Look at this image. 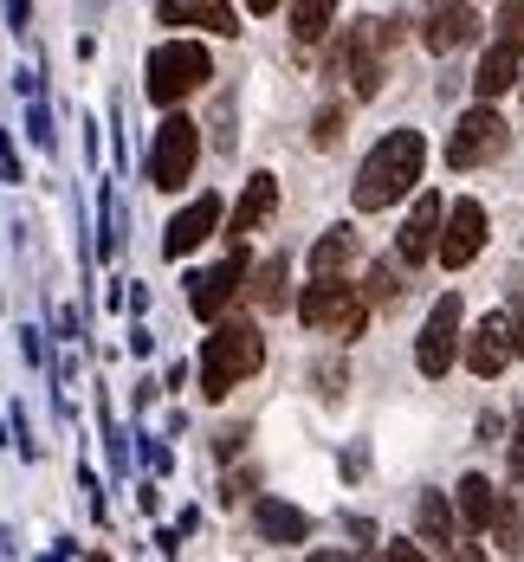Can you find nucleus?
Wrapping results in <instances>:
<instances>
[{
  "mask_svg": "<svg viewBox=\"0 0 524 562\" xmlns=\"http://www.w3.org/2000/svg\"><path fill=\"white\" fill-rule=\"evenodd\" d=\"M421 162H427V143H421V130H389V136H382V143L363 156L349 201H356L363 214H382L389 201H402L408 188L421 181Z\"/></svg>",
  "mask_w": 524,
  "mask_h": 562,
  "instance_id": "f257e3e1",
  "label": "nucleus"
},
{
  "mask_svg": "<svg viewBox=\"0 0 524 562\" xmlns=\"http://www.w3.org/2000/svg\"><path fill=\"white\" fill-rule=\"evenodd\" d=\"M259 362H266L259 324H246V317L214 324V337H208V349H201V394H208V401H227L233 382L259 375Z\"/></svg>",
  "mask_w": 524,
  "mask_h": 562,
  "instance_id": "f03ea898",
  "label": "nucleus"
},
{
  "mask_svg": "<svg viewBox=\"0 0 524 562\" xmlns=\"http://www.w3.org/2000/svg\"><path fill=\"white\" fill-rule=\"evenodd\" d=\"M208 78H214V58H208V46H194V40H163V46L149 53V65H143V91H149L169 116H175V104L194 98Z\"/></svg>",
  "mask_w": 524,
  "mask_h": 562,
  "instance_id": "7ed1b4c3",
  "label": "nucleus"
},
{
  "mask_svg": "<svg viewBox=\"0 0 524 562\" xmlns=\"http://www.w3.org/2000/svg\"><path fill=\"white\" fill-rule=\"evenodd\" d=\"M298 317H304L311 330H331V337L356 342L363 324H369V304H363L356 284H344V279H311L304 297H298Z\"/></svg>",
  "mask_w": 524,
  "mask_h": 562,
  "instance_id": "20e7f679",
  "label": "nucleus"
},
{
  "mask_svg": "<svg viewBox=\"0 0 524 562\" xmlns=\"http://www.w3.org/2000/svg\"><path fill=\"white\" fill-rule=\"evenodd\" d=\"M194 162H201V123L194 116H163L156 123V149H149V188H163V194H175L188 175H194Z\"/></svg>",
  "mask_w": 524,
  "mask_h": 562,
  "instance_id": "39448f33",
  "label": "nucleus"
},
{
  "mask_svg": "<svg viewBox=\"0 0 524 562\" xmlns=\"http://www.w3.org/2000/svg\"><path fill=\"white\" fill-rule=\"evenodd\" d=\"M331 78H349L356 98H376V91H382V20H356V26L337 33Z\"/></svg>",
  "mask_w": 524,
  "mask_h": 562,
  "instance_id": "423d86ee",
  "label": "nucleus"
},
{
  "mask_svg": "<svg viewBox=\"0 0 524 562\" xmlns=\"http://www.w3.org/2000/svg\"><path fill=\"white\" fill-rule=\"evenodd\" d=\"M505 116L492 111V104H472V111L454 123V136H447V169H479V162H492V156H505Z\"/></svg>",
  "mask_w": 524,
  "mask_h": 562,
  "instance_id": "0eeeda50",
  "label": "nucleus"
},
{
  "mask_svg": "<svg viewBox=\"0 0 524 562\" xmlns=\"http://www.w3.org/2000/svg\"><path fill=\"white\" fill-rule=\"evenodd\" d=\"M246 246H227V259L221 266H208V272H194V291H188V311L201 317V324H227V304L239 297V284H246Z\"/></svg>",
  "mask_w": 524,
  "mask_h": 562,
  "instance_id": "6e6552de",
  "label": "nucleus"
},
{
  "mask_svg": "<svg viewBox=\"0 0 524 562\" xmlns=\"http://www.w3.org/2000/svg\"><path fill=\"white\" fill-rule=\"evenodd\" d=\"M454 349H460V297L447 291V297L427 311L421 342H414V362H421V375H427V382H441V375L454 369Z\"/></svg>",
  "mask_w": 524,
  "mask_h": 562,
  "instance_id": "1a4fd4ad",
  "label": "nucleus"
},
{
  "mask_svg": "<svg viewBox=\"0 0 524 562\" xmlns=\"http://www.w3.org/2000/svg\"><path fill=\"white\" fill-rule=\"evenodd\" d=\"M479 246H486V207L479 201H454L447 207V233H441V266L460 272V266L479 259Z\"/></svg>",
  "mask_w": 524,
  "mask_h": 562,
  "instance_id": "9d476101",
  "label": "nucleus"
},
{
  "mask_svg": "<svg viewBox=\"0 0 524 562\" xmlns=\"http://www.w3.org/2000/svg\"><path fill=\"white\" fill-rule=\"evenodd\" d=\"M441 233H447V207H441V194H421L414 201V214L402 226V266H427V259H441Z\"/></svg>",
  "mask_w": 524,
  "mask_h": 562,
  "instance_id": "9b49d317",
  "label": "nucleus"
},
{
  "mask_svg": "<svg viewBox=\"0 0 524 562\" xmlns=\"http://www.w3.org/2000/svg\"><path fill=\"white\" fill-rule=\"evenodd\" d=\"M221 226V194H194L169 226H163V259H181V252H194L208 233Z\"/></svg>",
  "mask_w": 524,
  "mask_h": 562,
  "instance_id": "f8f14e48",
  "label": "nucleus"
},
{
  "mask_svg": "<svg viewBox=\"0 0 524 562\" xmlns=\"http://www.w3.org/2000/svg\"><path fill=\"white\" fill-rule=\"evenodd\" d=\"M505 362H512V317H505V311H492V317H479V330L466 337V369L492 382Z\"/></svg>",
  "mask_w": 524,
  "mask_h": 562,
  "instance_id": "ddd939ff",
  "label": "nucleus"
},
{
  "mask_svg": "<svg viewBox=\"0 0 524 562\" xmlns=\"http://www.w3.org/2000/svg\"><path fill=\"white\" fill-rule=\"evenodd\" d=\"M272 214H279V181H272V175L259 169V175H253V181H246V194H239V201H233L227 239H233V246H239V239H246V233H259V226L272 221Z\"/></svg>",
  "mask_w": 524,
  "mask_h": 562,
  "instance_id": "4468645a",
  "label": "nucleus"
},
{
  "mask_svg": "<svg viewBox=\"0 0 524 562\" xmlns=\"http://www.w3.org/2000/svg\"><path fill=\"white\" fill-rule=\"evenodd\" d=\"M466 40H479V7H434L427 26H421L427 53H460Z\"/></svg>",
  "mask_w": 524,
  "mask_h": 562,
  "instance_id": "2eb2a0df",
  "label": "nucleus"
},
{
  "mask_svg": "<svg viewBox=\"0 0 524 562\" xmlns=\"http://www.w3.org/2000/svg\"><path fill=\"white\" fill-rule=\"evenodd\" d=\"M163 26H208V33H239V13L221 0H163L156 7Z\"/></svg>",
  "mask_w": 524,
  "mask_h": 562,
  "instance_id": "dca6fc26",
  "label": "nucleus"
},
{
  "mask_svg": "<svg viewBox=\"0 0 524 562\" xmlns=\"http://www.w3.org/2000/svg\"><path fill=\"white\" fill-rule=\"evenodd\" d=\"M519 85V46L512 40H499L492 53L479 58V71H472V91H479V104H492V98H505Z\"/></svg>",
  "mask_w": 524,
  "mask_h": 562,
  "instance_id": "f3484780",
  "label": "nucleus"
},
{
  "mask_svg": "<svg viewBox=\"0 0 524 562\" xmlns=\"http://www.w3.org/2000/svg\"><path fill=\"white\" fill-rule=\"evenodd\" d=\"M253 524H259L266 543H304V537H311V517H304L298 505H286V498H259Z\"/></svg>",
  "mask_w": 524,
  "mask_h": 562,
  "instance_id": "a211bd4d",
  "label": "nucleus"
},
{
  "mask_svg": "<svg viewBox=\"0 0 524 562\" xmlns=\"http://www.w3.org/2000/svg\"><path fill=\"white\" fill-rule=\"evenodd\" d=\"M286 297H291V252H272V259L253 272V304H259V311H286Z\"/></svg>",
  "mask_w": 524,
  "mask_h": 562,
  "instance_id": "6ab92c4d",
  "label": "nucleus"
},
{
  "mask_svg": "<svg viewBox=\"0 0 524 562\" xmlns=\"http://www.w3.org/2000/svg\"><path fill=\"white\" fill-rule=\"evenodd\" d=\"M492 517H499V492H492V479L466 472L460 479V524L466 530H492Z\"/></svg>",
  "mask_w": 524,
  "mask_h": 562,
  "instance_id": "aec40b11",
  "label": "nucleus"
},
{
  "mask_svg": "<svg viewBox=\"0 0 524 562\" xmlns=\"http://www.w3.org/2000/svg\"><path fill=\"white\" fill-rule=\"evenodd\" d=\"M349 252H356V233H349V226H331V233L311 246V272H317V279H344Z\"/></svg>",
  "mask_w": 524,
  "mask_h": 562,
  "instance_id": "412c9836",
  "label": "nucleus"
},
{
  "mask_svg": "<svg viewBox=\"0 0 524 562\" xmlns=\"http://www.w3.org/2000/svg\"><path fill=\"white\" fill-rule=\"evenodd\" d=\"M414 530H421V543H454V510L441 492H421L414 498Z\"/></svg>",
  "mask_w": 524,
  "mask_h": 562,
  "instance_id": "4be33fe9",
  "label": "nucleus"
},
{
  "mask_svg": "<svg viewBox=\"0 0 524 562\" xmlns=\"http://www.w3.org/2000/svg\"><path fill=\"white\" fill-rule=\"evenodd\" d=\"M331 20H337V7H331V0H298V7H291V33H298L304 46H311V40H324V33H331Z\"/></svg>",
  "mask_w": 524,
  "mask_h": 562,
  "instance_id": "5701e85b",
  "label": "nucleus"
},
{
  "mask_svg": "<svg viewBox=\"0 0 524 562\" xmlns=\"http://www.w3.org/2000/svg\"><path fill=\"white\" fill-rule=\"evenodd\" d=\"M402 291H408L402 272H395L389 259H376V266H369V284H363V304H395Z\"/></svg>",
  "mask_w": 524,
  "mask_h": 562,
  "instance_id": "b1692460",
  "label": "nucleus"
},
{
  "mask_svg": "<svg viewBox=\"0 0 524 562\" xmlns=\"http://www.w3.org/2000/svg\"><path fill=\"white\" fill-rule=\"evenodd\" d=\"M492 543H499L505 557H519V550H524V517H519V505H512V498H499V517H492Z\"/></svg>",
  "mask_w": 524,
  "mask_h": 562,
  "instance_id": "393cba45",
  "label": "nucleus"
},
{
  "mask_svg": "<svg viewBox=\"0 0 524 562\" xmlns=\"http://www.w3.org/2000/svg\"><path fill=\"white\" fill-rule=\"evenodd\" d=\"M123 233H130V207H123V194L116 188H104V259H116V246H123Z\"/></svg>",
  "mask_w": 524,
  "mask_h": 562,
  "instance_id": "a878e982",
  "label": "nucleus"
},
{
  "mask_svg": "<svg viewBox=\"0 0 524 562\" xmlns=\"http://www.w3.org/2000/svg\"><path fill=\"white\" fill-rule=\"evenodd\" d=\"M344 104H324V111H317V123H311V143H317V149H337V143H344Z\"/></svg>",
  "mask_w": 524,
  "mask_h": 562,
  "instance_id": "bb28decb",
  "label": "nucleus"
},
{
  "mask_svg": "<svg viewBox=\"0 0 524 562\" xmlns=\"http://www.w3.org/2000/svg\"><path fill=\"white\" fill-rule=\"evenodd\" d=\"M26 136H33V149H46V156H53V116H46V98L26 111Z\"/></svg>",
  "mask_w": 524,
  "mask_h": 562,
  "instance_id": "cd10ccee",
  "label": "nucleus"
},
{
  "mask_svg": "<svg viewBox=\"0 0 524 562\" xmlns=\"http://www.w3.org/2000/svg\"><path fill=\"white\" fill-rule=\"evenodd\" d=\"M311 382H317L324 401H331V394H344V362H317V369H311Z\"/></svg>",
  "mask_w": 524,
  "mask_h": 562,
  "instance_id": "c85d7f7f",
  "label": "nucleus"
},
{
  "mask_svg": "<svg viewBox=\"0 0 524 562\" xmlns=\"http://www.w3.org/2000/svg\"><path fill=\"white\" fill-rule=\"evenodd\" d=\"M239 447H246V427H221V434H214V452H221V459H233Z\"/></svg>",
  "mask_w": 524,
  "mask_h": 562,
  "instance_id": "c756f323",
  "label": "nucleus"
},
{
  "mask_svg": "<svg viewBox=\"0 0 524 562\" xmlns=\"http://www.w3.org/2000/svg\"><path fill=\"white\" fill-rule=\"evenodd\" d=\"M499 26H505V40L519 46L524 40V7H499Z\"/></svg>",
  "mask_w": 524,
  "mask_h": 562,
  "instance_id": "7c9ffc66",
  "label": "nucleus"
},
{
  "mask_svg": "<svg viewBox=\"0 0 524 562\" xmlns=\"http://www.w3.org/2000/svg\"><path fill=\"white\" fill-rule=\"evenodd\" d=\"M20 349H26V362H33V369H40V362H46V342H40V330H33V324H26V330H20Z\"/></svg>",
  "mask_w": 524,
  "mask_h": 562,
  "instance_id": "2f4dec72",
  "label": "nucleus"
},
{
  "mask_svg": "<svg viewBox=\"0 0 524 562\" xmlns=\"http://www.w3.org/2000/svg\"><path fill=\"white\" fill-rule=\"evenodd\" d=\"M0 175L20 181V156H13V136H7V130H0Z\"/></svg>",
  "mask_w": 524,
  "mask_h": 562,
  "instance_id": "473e14b6",
  "label": "nucleus"
},
{
  "mask_svg": "<svg viewBox=\"0 0 524 562\" xmlns=\"http://www.w3.org/2000/svg\"><path fill=\"white\" fill-rule=\"evenodd\" d=\"M376 562H427V557H421L414 543H382V557H376Z\"/></svg>",
  "mask_w": 524,
  "mask_h": 562,
  "instance_id": "72a5a7b5",
  "label": "nucleus"
},
{
  "mask_svg": "<svg viewBox=\"0 0 524 562\" xmlns=\"http://www.w3.org/2000/svg\"><path fill=\"white\" fill-rule=\"evenodd\" d=\"M512 356H524V297H512Z\"/></svg>",
  "mask_w": 524,
  "mask_h": 562,
  "instance_id": "f704fd0d",
  "label": "nucleus"
},
{
  "mask_svg": "<svg viewBox=\"0 0 524 562\" xmlns=\"http://www.w3.org/2000/svg\"><path fill=\"white\" fill-rule=\"evenodd\" d=\"M505 465H512V479H524V414H519V434H512V459Z\"/></svg>",
  "mask_w": 524,
  "mask_h": 562,
  "instance_id": "c9c22d12",
  "label": "nucleus"
},
{
  "mask_svg": "<svg viewBox=\"0 0 524 562\" xmlns=\"http://www.w3.org/2000/svg\"><path fill=\"white\" fill-rule=\"evenodd\" d=\"M143 459H149L156 472H169V447H163V440H143Z\"/></svg>",
  "mask_w": 524,
  "mask_h": 562,
  "instance_id": "e433bc0d",
  "label": "nucleus"
},
{
  "mask_svg": "<svg viewBox=\"0 0 524 562\" xmlns=\"http://www.w3.org/2000/svg\"><path fill=\"white\" fill-rule=\"evenodd\" d=\"M447 562H486V550H472V543H454V550H447Z\"/></svg>",
  "mask_w": 524,
  "mask_h": 562,
  "instance_id": "4c0bfd02",
  "label": "nucleus"
},
{
  "mask_svg": "<svg viewBox=\"0 0 524 562\" xmlns=\"http://www.w3.org/2000/svg\"><path fill=\"white\" fill-rule=\"evenodd\" d=\"M311 562H356L349 550H311Z\"/></svg>",
  "mask_w": 524,
  "mask_h": 562,
  "instance_id": "58836bf2",
  "label": "nucleus"
},
{
  "mask_svg": "<svg viewBox=\"0 0 524 562\" xmlns=\"http://www.w3.org/2000/svg\"><path fill=\"white\" fill-rule=\"evenodd\" d=\"M519 91H524V85H519Z\"/></svg>",
  "mask_w": 524,
  "mask_h": 562,
  "instance_id": "ea45409f",
  "label": "nucleus"
}]
</instances>
